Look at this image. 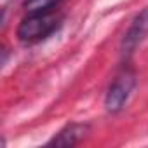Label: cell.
Returning <instances> with one entry per match:
<instances>
[{
	"label": "cell",
	"mask_w": 148,
	"mask_h": 148,
	"mask_svg": "<svg viewBox=\"0 0 148 148\" xmlns=\"http://www.w3.org/2000/svg\"><path fill=\"white\" fill-rule=\"evenodd\" d=\"M89 132V125L87 124H70L64 129H61L51 141V146H75L77 143H80Z\"/></svg>",
	"instance_id": "277c9868"
},
{
	"label": "cell",
	"mask_w": 148,
	"mask_h": 148,
	"mask_svg": "<svg viewBox=\"0 0 148 148\" xmlns=\"http://www.w3.org/2000/svg\"><path fill=\"white\" fill-rule=\"evenodd\" d=\"M136 87V73L132 70H124L115 77V80L110 84L106 98H105V106L108 112L115 113L124 108L127 99L131 98L132 91Z\"/></svg>",
	"instance_id": "7a4b0ae2"
},
{
	"label": "cell",
	"mask_w": 148,
	"mask_h": 148,
	"mask_svg": "<svg viewBox=\"0 0 148 148\" xmlns=\"http://www.w3.org/2000/svg\"><path fill=\"white\" fill-rule=\"evenodd\" d=\"M146 37H148V7L143 9V11L134 18V21L131 23L129 30L125 32V35H124V38H122V47H120L122 52H124L125 56L132 54V52L145 42Z\"/></svg>",
	"instance_id": "3957f363"
},
{
	"label": "cell",
	"mask_w": 148,
	"mask_h": 148,
	"mask_svg": "<svg viewBox=\"0 0 148 148\" xmlns=\"http://www.w3.org/2000/svg\"><path fill=\"white\" fill-rule=\"evenodd\" d=\"M61 25V16L52 11L45 12H30L28 18L21 21L18 26V38L26 44H33L47 38L52 32H56Z\"/></svg>",
	"instance_id": "6da1fadb"
},
{
	"label": "cell",
	"mask_w": 148,
	"mask_h": 148,
	"mask_svg": "<svg viewBox=\"0 0 148 148\" xmlns=\"http://www.w3.org/2000/svg\"><path fill=\"white\" fill-rule=\"evenodd\" d=\"M63 0H26L25 9L28 12H45V11H52Z\"/></svg>",
	"instance_id": "5b68a950"
}]
</instances>
